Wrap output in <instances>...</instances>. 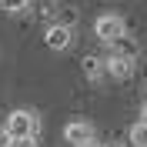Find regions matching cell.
<instances>
[{
    "instance_id": "cell-9",
    "label": "cell",
    "mask_w": 147,
    "mask_h": 147,
    "mask_svg": "<svg viewBox=\"0 0 147 147\" xmlns=\"http://www.w3.org/2000/svg\"><path fill=\"white\" fill-rule=\"evenodd\" d=\"M34 0H0V10H7V13H24Z\"/></svg>"
},
{
    "instance_id": "cell-12",
    "label": "cell",
    "mask_w": 147,
    "mask_h": 147,
    "mask_svg": "<svg viewBox=\"0 0 147 147\" xmlns=\"http://www.w3.org/2000/svg\"><path fill=\"white\" fill-rule=\"evenodd\" d=\"M80 147H104V144H100L97 137H94V140H87V144H80Z\"/></svg>"
},
{
    "instance_id": "cell-5",
    "label": "cell",
    "mask_w": 147,
    "mask_h": 147,
    "mask_svg": "<svg viewBox=\"0 0 147 147\" xmlns=\"http://www.w3.org/2000/svg\"><path fill=\"white\" fill-rule=\"evenodd\" d=\"M107 74L114 77V80H130V77H134V57L110 54L107 57Z\"/></svg>"
},
{
    "instance_id": "cell-1",
    "label": "cell",
    "mask_w": 147,
    "mask_h": 147,
    "mask_svg": "<svg viewBox=\"0 0 147 147\" xmlns=\"http://www.w3.org/2000/svg\"><path fill=\"white\" fill-rule=\"evenodd\" d=\"M3 127H7V134L13 140H20V137H37V130H40V120H37V114L34 110H13V114H10L7 117V124H3Z\"/></svg>"
},
{
    "instance_id": "cell-2",
    "label": "cell",
    "mask_w": 147,
    "mask_h": 147,
    "mask_svg": "<svg viewBox=\"0 0 147 147\" xmlns=\"http://www.w3.org/2000/svg\"><path fill=\"white\" fill-rule=\"evenodd\" d=\"M94 34H97V40H104V44H114L117 37L127 34V24H124V17H117V13H100V17L94 20Z\"/></svg>"
},
{
    "instance_id": "cell-8",
    "label": "cell",
    "mask_w": 147,
    "mask_h": 147,
    "mask_svg": "<svg viewBox=\"0 0 147 147\" xmlns=\"http://www.w3.org/2000/svg\"><path fill=\"white\" fill-rule=\"evenodd\" d=\"M127 140H130V147H147V124H144V120H137V124L130 127Z\"/></svg>"
},
{
    "instance_id": "cell-11",
    "label": "cell",
    "mask_w": 147,
    "mask_h": 147,
    "mask_svg": "<svg viewBox=\"0 0 147 147\" xmlns=\"http://www.w3.org/2000/svg\"><path fill=\"white\" fill-rule=\"evenodd\" d=\"M10 144H13V137L7 134V127H0V147H10Z\"/></svg>"
},
{
    "instance_id": "cell-7",
    "label": "cell",
    "mask_w": 147,
    "mask_h": 147,
    "mask_svg": "<svg viewBox=\"0 0 147 147\" xmlns=\"http://www.w3.org/2000/svg\"><path fill=\"white\" fill-rule=\"evenodd\" d=\"M110 47H114V54H120V57H137V54H140L137 40H134V37H127V34H124V37H117Z\"/></svg>"
},
{
    "instance_id": "cell-14",
    "label": "cell",
    "mask_w": 147,
    "mask_h": 147,
    "mask_svg": "<svg viewBox=\"0 0 147 147\" xmlns=\"http://www.w3.org/2000/svg\"><path fill=\"white\" fill-rule=\"evenodd\" d=\"M144 97H147V87H144Z\"/></svg>"
},
{
    "instance_id": "cell-3",
    "label": "cell",
    "mask_w": 147,
    "mask_h": 147,
    "mask_svg": "<svg viewBox=\"0 0 147 147\" xmlns=\"http://www.w3.org/2000/svg\"><path fill=\"white\" fill-rule=\"evenodd\" d=\"M70 40H74V30H70V24H50V27L44 30V44L50 47V50H67L70 47Z\"/></svg>"
},
{
    "instance_id": "cell-6",
    "label": "cell",
    "mask_w": 147,
    "mask_h": 147,
    "mask_svg": "<svg viewBox=\"0 0 147 147\" xmlns=\"http://www.w3.org/2000/svg\"><path fill=\"white\" fill-rule=\"evenodd\" d=\"M80 70H84V77L90 84H97V80H104V74H107V60H100L97 54H87L80 60Z\"/></svg>"
},
{
    "instance_id": "cell-10",
    "label": "cell",
    "mask_w": 147,
    "mask_h": 147,
    "mask_svg": "<svg viewBox=\"0 0 147 147\" xmlns=\"http://www.w3.org/2000/svg\"><path fill=\"white\" fill-rule=\"evenodd\" d=\"M10 147H40V144H37V137H20V140H13Z\"/></svg>"
},
{
    "instance_id": "cell-13",
    "label": "cell",
    "mask_w": 147,
    "mask_h": 147,
    "mask_svg": "<svg viewBox=\"0 0 147 147\" xmlns=\"http://www.w3.org/2000/svg\"><path fill=\"white\" fill-rule=\"evenodd\" d=\"M140 120H144V124H147V104H144V110H140Z\"/></svg>"
},
{
    "instance_id": "cell-4",
    "label": "cell",
    "mask_w": 147,
    "mask_h": 147,
    "mask_svg": "<svg viewBox=\"0 0 147 147\" xmlns=\"http://www.w3.org/2000/svg\"><path fill=\"white\" fill-rule=\"evenodd\" d=\"M97 134H94V124L90 120H70L64 127V140L67 144H74V147H80V144H87V140H94Z\"/></svg>"
}]
</instances>
